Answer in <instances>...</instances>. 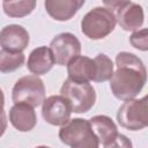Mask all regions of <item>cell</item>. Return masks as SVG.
I'll return each mask as SVG.
<instances>
[{
    "instance_id": "cell-10",
    "label": "cell",
    "mask_w": 148,
    "mask_h": 148,
    "mask_svg": "<svg viewBox=\"0 0 148 148\" xmlns=\"http://www.w3.org/2000/svg\"><path fill=\"white\" fill-rule=\"evenodd\" d=\"M30 42L27 29L20 24H8L0 30V46L8 51L23 52Z\"/></svg>"
},
{
    "instance_id": "cell-14",
    "label": "cell",
    "mask_w": 148,
    "mask_h": 148,
    "mask_svg": "<svg viewBox=\"0 0 148 148\" xmlns=\"http://www.w3.org/2000/svg\"><path fill=\"white\" fill-rule=\"evenodd\" d=\"M67 74L71 80L79 82H91L95 79L96 66L94 59L86 56H76L68 61Z\"/></svg>"
},
{
    "instance_id": "cell-2",
    "label": "cell",
    "mask_w": 148,
    "mask_h": 148,
    "mask_svg": "<svg viewBox=\"0 0 148 148\" xmlns=\"http://www.w3.org/2000/svg\"><path fill=\"white\" fill-rule=\"evenodd\" d=\"M60 141L72 148H98L99 143L88 119L73 118L60 126Z\"/></svg>"
},
{
    "instance_id": "cell-3",
    "label": "cell",
    "mask_w": 148,
    "mask_h": 148,
    "mask_svg": "<svg viewBox=\"0 0 148 148\" xmlns=\"http://www.w3.org/2000/svg\"><path fill=\"white\" fill-rule=\"evenodd\" d=\"M116 14L106 7H95L90 9L81 20L82 34L92 40L103 39L116 28Z\"/></svg>"
},
{
    "instance_id": "cell-21",
    "label": "cell",
    "mask_w": 148,
    "mask_h": 148,
    "mask_svg": "<svg viewBox=\"0 0 148 148\" xmlns=\"http://www.w3.org/2000/svg\"><path fill=\"white\" fill-rule=\"evenodd\" d=\"M6 128H7V117H6V113L3 111L0 113V138L6 132Z\"/></svg>"
},
{
    "instance_id": "cell-4",
    "label": "cell",
    "mask_w": 148,
    "mask_h": 148,
    "mask_svg": "<svg viewBox=\"0 0 148 148\" xmlns=\"http://www.w3.org/2000/svg\"><path fill=\"white\" fill-rule=\"evenodd\" d=\"M60 95L68 99L74 113H86L96 103V90L90 82H79L67 77L60 88Z\"/></svg>"
},
{
    "instance_id": "cell-19",
    "label": "cell",
    "mask_w": 148,
    "mask_h": 148,
    "mask_svg": "<svg viewBox=\"0 0 148 148\" xmlns=\"http://www.w3.org/2000/svg\"><path fill=\"white\" fill-rule=\"evenodd\" d=\"M130 43L134 49L146 52L148 50V30L142 28L132 31V35L130 36Z\"/></svg>"
},
{
    "instance_id": "cell-11",
    "label": "cell",
    "mask_w": 148,
    "mask_h": 148,
    "mask_svg": "<svg viewBox=\"0 0 148 148\" xmlns=\"http://www.w3.org/2000/svg\"><path fill=\"white\" fill-rule=\"evenodd\" d=\"M84 2L86 0H44V7L50 17L65 22L73 18Z\"/></svg>"
},
{
    "instance_id": "cell-15",
    "label": "cell",
    "mask_w": 148,
    "mask_h": 148,
    "mask_svg": "<svg viewBox=\"0 0 148 148\" xmlns=\"http://www.w3.org/2000/svg\"><path fill=\"white\" fill-rule=\"evenodd\" d=\"M54 66V59L50 47L47 46H38L34 49L27 60L28 71L37 76L44 75L49 73Z\"/></svg>"
},
{
    "instance_id": "cell-20",
    "label": "cell",
    "mask_w": 148,
    "mask_h": 148,
    "mask_svg": "<svg viewBox=\"0 0 148 148\" xmlns=\"http://www.w3.org/2000/svg\"><path fill=\"white\" fill-rule=\"evenodd\" d=\"M103 3L106 6V8L109 9H118L120 7H123L124 5L131 2V0H102Z\"/></svg>"
},
{
    "instance_id": "cell-9",
    "label": "cell",
    "mask_w": 148,
    "mask_h": 148,
    "mask_svg": "<svg viewBox=\"0 0 148 148\" xmlns=\"http://www.w3.org/2000/svg\"><path fill=\"white\" fill-rule=\"evenodd\" d=\"M88 120L94 134L98 140L99 146L105 148H113L114 142L119 135L116 123L105 114H97Z\"/></svg>"
},
{
    "instance_id": "cell-7",
    "label": "cell",
    "mask_w": 148,
    "mask_h": 148,
    "mask_svg": "<svg viewBox=\"0 0 148 148\" xmlns=\"http://www.w3.org/2000/svg\"><path fill=\"white\" fill-rule=\"evenodd\" d=\"M54 64L66 66L71 59L81 53V43L79 38L71 32H61L57 35L50 43Z\"/></svg>"
},
{
    "instance_id": "cell-1",
    "label": "cell",
    "mask_w": 148,
    "mask_h": 148,
    "mask_svg": "<svg viewBox=\"0 0 148 148\" xmlns=\"http://www.w3.org/2000/svg\"><path fill=\"white\" fill-rule=\"evenodd\" d=\"M117 69L110 81L113 96L120 101L134 98L147 82V69L143 61L134 53L121 51L116 56Z\"/></svg>"
},
{
    "instance_id": "cell-18",
    "label": "cell",
    "mask_w": 148,
    "mask_h": 148,
    "mask_svg": "<svg viewBox=\"0 0 148 148\" xmlns=\"http://www.w3.org/2000/svg\"><path fill=\"white\" fill-rule=\"evenodd\" d=\"M95 66H96V74L94 82H105L109 81L114 72V65L112 60L104 53H98L95 59Z\"/></svg>"
},
{
    "instance_id": "cell-12",
    "label": "cell",
    "mask_w": 148,
    "mask_h": 148,
    "mask_svg": "<svg viewBox=\"0 0 148 148\" xmlns=\"http://www.w3.org/2000/svg\"><path fill=\"white\" fill-rule=\"evenodd\" d=\"M9 121L18 132H30L37 124L35 108L27 103H14L9 110Z\"/></svg>"
},
{
    "instance_id": "cell-6",
    "label": "cell",
    "mask_w": 148,
    "mask_h": 148,
    "mask_svg": "<svg viewBox=\"0 0 148 148\" xmlns=\"http://www.w3.org/2000/svg\"><path fill=\"white\" fill-rule=\"evenodd\" d=\"M14 103H27L34 108L42 105L45 99V86L37 75H25L20 77L12 90Z\"/></svg>"
},
{
    "instance_id": "cell-13",
    "label": "cell",
    "mask_w": 148,
    "mask_h": 148,
    "mask_svg": "<svg viewBox=\"0 0 148 148\" xmlns=\"http://www.w3.org/2000/svg\"><path fill=\"white\" fill-rule=\"evenodd\" d=\"M116 20L125 31L139 30L145 22L143 8L139 3L128 2L117 9Z\"/></svg>"
},
{
    "instance_id": "cell-22",
    "label": "cell",
    "mask_w": 148,
    "mask_h": 148,
    "mask_svg": "<svg viewBox=\"0 0 148 148\" xmlns=\"http://www.w3.org/2000/svg\"><path fill=\"white\" fill-rule=\"evenodd\" d=\"M3 108H5V95H3L2 89L0 88V113L5 111Z\"/></svg>"
},
{
    "instance_id": "cell-8",
    "label": "cell",
    "mask_w": 148,
    "mask_h": 148,
    "mask_svg": "<svg viewBox=\"0 0 148 148\" xmlns=\"http://www.w3.org/2000/svg\"><path fill=\"white\" fill-rule=\"evenodd\" d=\"M72 106L62 95H52L42 103V117L52 126H62L71 119Z\"/></svg>"
},
{
    "instance_id": "cell-16",
    "label": "cell",
    "mask_w": 148,
    "mask_h": 148,
    "mask_svg": "<svg viewBox=\"0 0 148 148\" xmlns=\"http://www.w3.org/2000/svg\"><path fill=\"white\" fill-rule=\"evenodd\" d=\"M37 0H5L2 1L3 13L12 18L25 17L36 8Z\"/></svg>"
},
{
    "instance_id": "cell-17",
    "label": "cell",
    "mask_w": 148,
    "mask_h": 148,
    "mask_svg": "<svg viewBox=\"0 0 148 148\" xmlns=\"http://www.w3.org/2000/svg\"><path fill=\"white\" fill-rule=\"evenodd\" d=\"M25 57L23 52H14L8 50H0V73L7 74L21 68L24 64Z\"/></svg>"
},
{
    "instance_id": "cell-5",
    "label": "cell",
    "mask_w": 148,
    "mask_h": 148,
    "mask_svg": "<svg viewBox=\"0 0 148 148\" xmlns=\"http://www.w3.org/2000/svg\"><path fill=\"white\" fill-rule=\"evenodd\" d=\"M118 124L128 131H141L148 126V97L124 101L117 111Z\"/></svg>"
},
{
    "instance_id": "cell-23",
    "label": "cell",
    "mask_w": 148,
    "mask_h": 148,
    "mask_svg": "<svg viewBox=\"0 0 148 148\" xmlns=\"http://www.w3.org/2000/svg\"><path fill=\"white\" fill-rule=\"evenodd\" d=\"M2 1H5V0H2Z\"/></svg>"
}]
</instances>
